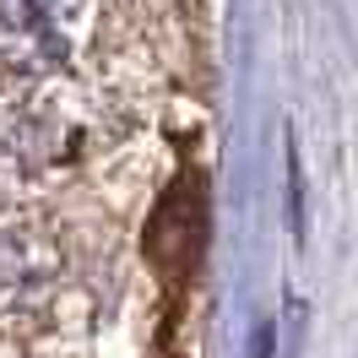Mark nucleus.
I'll list each match as a JSON object with an SVG mask.
<instances>
[{
    "instance_id": "nucleus-1",
    "label": "nucleus",
    "mask_w": 358,
    "mask_h": 358,
    "mask_svg": "<svg viewBox=\"0 0 358 358\" xmlns=\"http://www.w3.org/2000/svg\"><path fill=\"white\" fill-rule=\"evenodd\" d=\"M141 250H147L152 271L169 288H179L196 271V261H201V250H206V179L196 169L179 174L163 190V201L152 206V223H147Z\"/></svg>"
},
{
    "instance_id": "nucleus-2",
    "label": "nucleus",
    "mask_w": 358,
    "mask_h": 358,
    "mask_svg": "<svg viewBox=\"0 0 358 358\" xmlns=\"http://www.w3.org/2000/svg\"><path fill=\"white\" fill-rule=\"evenodd\" d=\"M76 17L82 11H71V6H0V60L27 76L60 66L71 55L66 22Z\"/></svg>"
},
{
    "instance_id": "nucleus-3",
    "label": "nucleus",
    "mask_w": 358,
    "mask_h": 358,
    "mask_svg": "<svg viewBox=\"0 0 358 358\" xmlns=\"http://www.w3.org/2000/svg\"><path fill=\"white\" fill-rule=\"evenodd\" d=\"M55 250L33 228H0V304H17L49 282Z\"/></svg>"
},
{
    "instance_id": "nucleus-4",
    "label": "nucleus",
    "mask_w": 358,
    "mask_h": 358,
    "mask_svg": "<svg viewBox=\"0 0 358 358\" xmlns=\"http://www.w3.org/2000/svg\"><path fill=\"white\" fill-rule=\"evenodd\" d=\"M0 358H27L22 348H11V342H0Z\"/></svg>"
}]
</instances>
